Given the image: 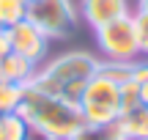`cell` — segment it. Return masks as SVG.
<instances>
[{
  "instance_id": "cell-1",
  "label": "cell",
  "mask_w": 148,
  "mask_h": 140,
  "mask_svg": "<svg viewBox=\"0 0 148 140\" xmlns=\"http://www.w3.org/2000/svg\"><path fill=\"white\" fill-rule=\"evenodd\" d=\"M16 113L27 121L30 132L41 135L44 140H69L85 124L77 102L52 96V93L36 88L33 82L25 85Z\"/></svg>"
},
{
  "instance_id": "cell-2",
  "label": "cell",
  "mask_w": 148,
  "mask_h": 140,
  "mask_svg": "<svg viewBox=\"0 0 148 140\" xmlns=\"http://www.w3.org/2000/svg\"><path fill=\"white\" fill-rule=\"evenodd\" d=\"M99 63L90 52H63L55 60H49L41 71H36L33 85L41 91L52 93V96L69 99V102H79L85 85L93 80V74L99 71Z\"/></svg>"
},
{
  "instance_id": "cell-3",
  "label": "cell",
  "mask_w": 148,
  "mask_h": 140,
  "mask_svg": "<svg viewBox=\"0 0 148 140\" xmlns=\"http://www.w3.org/2000/svg\"><path fill=\"white\" fill-rule=\"evenodd\" d=\"M77 104L85 124H112L121 118V82L112 80L99 66Z\"/></svg>"
},
{
  "instance_id": "cell-4",
  "label": "cell",
  "mask_w": 148,
  "mask_h": 140,
  "mask_svg": "<svg viewBox=\"0 0 148 140\" xmlns=\"http://www.w3.org/2000/svg\"><path fill=\"white\" fill-rule=\"evenodd\" d=\"M96 44L101 55L115 63H134L140 58V41H137V25L134 14H123L107 25L96 27Z\"/></svg>"
},
{
  "instance_id": "cell-5",
  "label": "cell",
  "mask_w": 148,
  "mask_h": 140,
  "mask_svg": "<svg viewBox=\"0 0 148 140\" xmlns=\"http://www.w3.org/2000/svg\"><path fill=\"white\" fill-rule=\"evenodd\" d=\"M25 19L33 22L47 38H66L77 27L71 0H27Z\"/></svg>"
},
{
  "instance_id": "cell-6",
  "label": "cell",
  "mask_w": 148,
  "mask_h": 140,
  "mask_svg": "<svg viewBox=\"0 0 148 140\" xmlns=\"http://www.w3.org/2000/svg\"><path fill=\"white\" fill-rule=\"evenodd\" d=\"M8 41H11V52L27 58L30 63H38V60L47 55L49 38L44 36L33 22L22 19V22H16L14 27H8Z\"/></svg>"
},
{
  "instance_id": "cell-7",
  "label": "cell",
  "mask_w": 148,
  "mask_h": 140,
  "mask_svg": "<svg viewBox=\"0 0 148 140\" xmlns=\"http://www.w3.org/2000/svg\"><path fill=\"white\" fill-rule=\"evenodd\" d=\"M79 11H82L85 22L96 30V27H101L107 22L118 19V16L129 14V3L126 0H82Z\"/></svg>"
},
{
  "instance_id": "cell-8",
  "label": "cell",
  "mask_w": 148,
  "mask_h": 140,
  "mask_svg": "<svg viewBox=\"0 0 148 140\" xmlns=\"http://www.w3.org/2000/svg\"><path fill=\"white\" fill-rule=\"evenodd\" d=\"M33 77H36V63H30L27 58H22L16 52H8V55L0 58V80L27 85Z\"/></svg>"
},
{
  "instance_id": "cell-9",
  "label": "cell",
  "mask_w": 148,
  "mask_h": 140,
  "mask_svg": "<svg viewBox=\"0 0 148 140\" xmlns=\"http://www.w3.org/2000/svg\"><path fill=\"white\" fill-rule=\"evenodd\" d=\"M118 126L126 140H148V104L123 110L118 118Z\"/></svg>"
},
{
  "instance_id": "cell-10",
  "label": "cell",
  "mask_w": 148,
  "mask_h": 140,
  "mask_svg": "<svg viewBox=\"0 0 148 140\" xmlns=\"http://www.w3.org/2000/svg\"><path fill=\"white\" fill-rule=\"evenodd\" d=\"M69 140H126L118 126V121L112 124H82Z\"/></svg>"
},
{
  "instance_id": "cell-11",
  "label": "cell",
  "mask_w": 148,
  "mask_h": 140,
  "mask_svg": "<svg viewBox=\"0 0 148 140\" xmlns=\"http://www.w3.org/2000/svg\"><path fill=\"white\" fill-rule=\"evenodd\" d=\"M30 126L19 113H5L0 115V140H27Z\"/></svg>"
},
{
  "instance_id": "cell-12",
  "label": "cell",
  "mask_w": 148,
  "mask_h": 140,
  "mask_svg": "<svg viewBox=\"0 0 148 140\" xmlns=\"http://www.w3.org/2000/svg\"><path fill=\"white\" fill-rule=\"evenodd\" d=\"M27 14V0H0V27H14Z\"/></svg>"
},
{
  "instance_id": "cell-13",
  "label": "cell",
  "mask_w": 148,
  "mask_h": 140,
  "mask_svg": "<svg viewBox=\"0 0 148 140\" xmlns=\"http://www.w3.org/2000/svg\"><path fill=\"white\" fill-rule=\"evenodd\" d=\"M22 91H25V85L0 80V115L16 113V107H19V102H22Z\"/></svg>"
},
{
  "instance_id": "cell-14",
  "label": "cell",
  "mask_w": 148,
  "mask_h": 140,
  "mask_svg": "<svg viewBox=\"0 0 148 140\" xmlns=\"http://www.w3.org/2000/svg\"><path fill=\"white\" fill-rule=\"evenodd\" d=\"M132 80L140 85V99L148 104V60H134L132 63Z\"/></svg>"
},
{
  "instance_id": "cell-15",
  "label": "cell",
  "mask_w": 148,
  "mask_h": 140,
  "mask_svg": "<svg viewBox=\"0 0 148 140\" xmlns=\"http://www.w3.org/2000/svg\"><path fill=\"white\" fill-rule=\"evenodd\" d=\"M134 25H137L140 55H148V11L145 8H137V14H134Z\"/></svg>"
},
{
  "instance_id": "cell-16",
  "label": "cell",
  "mask_w": 148,
  "mask_h": 140,
  "mask_svg": "<svg viewBox=\"0 0 148 140\" xmlns=\"http://www.w3.org/2000/svg\"><path fill=\"white\" fill-rule=\"evenodd\" d=\"M11 52V41H8V30L5 27H0V58L3 55H8Z\"/></svg>"
},
{
  "instance_id": "cell-17",
  "label": "cell",
  "mask_w": 148,
  "mask_h": 140,
  "mask_svg": "<svg viewBox=\"0 0 148 140\" xmlns=\"http://www.w3.org/2000/svg\"><path fill=\"white\" fill-rule=\"evenodd\" d=\"M137 8H145L148 11V0H137Z\"/></svg>"
}]
</instances>
